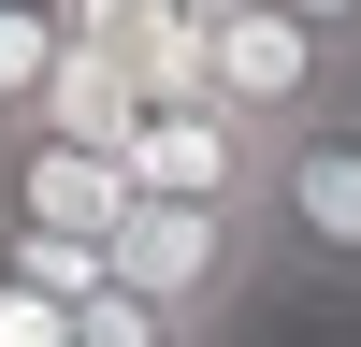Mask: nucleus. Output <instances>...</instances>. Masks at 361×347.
<instances>
[{"mask_svg":"<svg viewBox=\"0 0 361 347\" xmlns=\"http://www.w3.org/2000/svg\"><path fill=\"white\" fill-rule=\"evenodd\" d=\"M116 231H130V159H102L73 130H15L0 145V260L29 289H58V304L116 289Z\"/></svg>","mask_w":361,"mask_h":347,"instance_id":"nucleus-1","label":"nucleus"},{"mask_svg":"<svg viewBox=\"0 0 361 347\" xmlns=\"http://www.w3.org/2000/svg\"><path fill=\"white\" fill-rule=\"evenodd\" d=\"M73 347H217V333H188V318H159L145 289H87V304H73Z\"/></svg>","mask_w":361,"mask_h":347,"instance_id":"nucleus-9","label":"nucleus"},{"mask_svg":"<svg viewBox=\"0 0 361 347\" xmlns=\"http://www.w3.org/2000/svg\"><path fill=\"white\" fill-rule=\"evenodd\" d=\"M260 246H275L289 289H361V116H347V130H304L275 159Z\"/></svg>","mask_w":361,"mask_h":347,"instance_id":"nucleus-4","label":"nucleus"},{"mask_svg":"<svg viewBox=\"0 0 361 347\" xmlns=\"http://www.w3.org/2000/svg\"><path fill=\"white\" fill-rule=\"evenodd\" d=\"M44 130H73V145H102V159H116V145L145 130V87L116 73V58H87V44H73V73H58V102H44Z\"/></svg>","mask_w":361,"mask_h":347,"instance_id":"nucleus-8","label":"nucleus"},{"mask_svg":"<svg viewBox=\"0 0 361 347\" xmlns=\"http://www.w3.org/2000/svg\"><path fill=\"white\" fill-rule=\"evenodd\" d=\"M58 73H73V29H58V0H0V145L44 130Z\"/></svg>","mask_w":361,"mask_h":347,"instance_id":"nucleus-7","label":"nucleus"},{"mask_svg":"<svg viewBox=\"0 0 361 347\" xmlns=\"http://www.w3.org/2000/svg\"><path fill=\"white\" fill-rule=\"evenodd\" d=\"M188 15H202V29H217V15H275V0H188Z\"/></svg>","mask_w":361,"mask_h":347,"instance_id":"nucleus-12","label":"nucleus"},{"mask_svg":"<svg viewBox=\"0 0 361 347\" xmlns=\"http://www.w3.org/2000/svg\"><path fill=\"white\" fill-rule=\"evenodd\" d=\"M202 102L275 130V145H304V130H347L361 116V58L318 44L304 15H217L202 29Z\"/></svg>","mask_w":361,"mask_h":347,"instance_id":"nucleus-2","label":"nucleus"},{"mask_svg":"<svg viewBox=\"0 0 361 347\" xmlns=\"http://www.w3.org/2000/svg\"><path fill=\"white\" fill-rule=\"evenodd\" d=\"M0 347H73V304H58V289H29L15 260H0Z\"/></svg>","mask_w":361,"mask_h":347,"instance_id":"nucleus-10","label":"nucleus"},{"mask_svg":"<svg viewBox=\"0 0 361 347\" xmlns=\"http://www.w3.org/2000/svg\"><path fill=\"white\" fill-rule=\"evenodd\" d=\"M275 15H304L318 44H347V58H361V0H275Z\"/></svg>","mask_w":361,"mask_h":347,"instance_id":"nucleus-11","label":"nucleus"},{"mask_svg":"<svg viewBox=\"0 0 361 347\" xmlns=\"http://www.w3.org/2000/svg\"><path fill=\"white\" fill-rule=\"evenodd\" d=\"M58 29L87 58H116L145 102H202V15L188 0H58Z\"/></svg>","mask_w":361,"mask_h":347,"instance_id":"nucleus-6","label":"nucleus"},{"mask_svg":"<svg viewBox=\"0 0 361 347\" xmlns=\"http://www.w3.org/2000/svg\"><path fill=\"white\" fill-rule=\"evenodd\" d=\"M116 159H130V188H145V202H231V217H260L289 145H275V130H246V116H217V102H145V130L116 145Z\"/></svg>","mask_w":361,"mask_h":347,"instance_id":"nucleus-5","label":"nucleus"},{"mask_svg":"<svg viewBox=\"0 0 361 347\" xmlns=\"http://www.w3.org/2000/svg\"><path fill=\"white\" fill-rule=\"evenodd\" d=\"M275 275V246H260V217H231V202H145L130 188V231H116V289H145L159 318H188V333H231V304Z\"/></svg>","mask_w":361,"mask_h":347,"instance_id":"nucleus-3","label":"nucleus"}]
</instances>
